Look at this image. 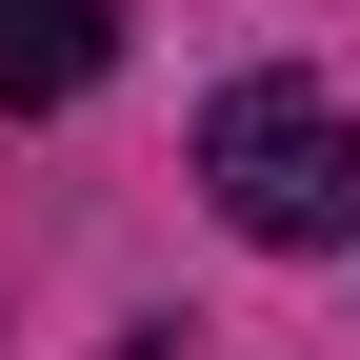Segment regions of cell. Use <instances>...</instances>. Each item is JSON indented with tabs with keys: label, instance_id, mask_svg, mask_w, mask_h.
Here are the masks:
<instances>
[{
	"label": "cell",
	"instance_id": "cell-1",
	"mask_svg": "<svg viewBox=\"0 0 360 360\" xmlns=\"http://www.w3.org/2000/svg\"><path fill=\"white\" fill-rule=\"evenodd\" d=\"M200 200L240 220V240H340L360 220V120H340V80H220L200 101Z\"/></svg>",
	"mask_w": 360,
	"mask_h": 360
},
{
	"label": "cell",
	"instance_id": "cell-2",
	"mask_svg": "<svg viewBox=\"0 0 360 360\" xmlns=\"http://www.w3.org/2000/svg\"><path fill=\"white\" fill-rule=\"evenodd\" d=\"M120 60V0H0V120H60Z\"/></svg>",
	"mask_w": 360,
	"mask_h": 360
}]
</instances>
